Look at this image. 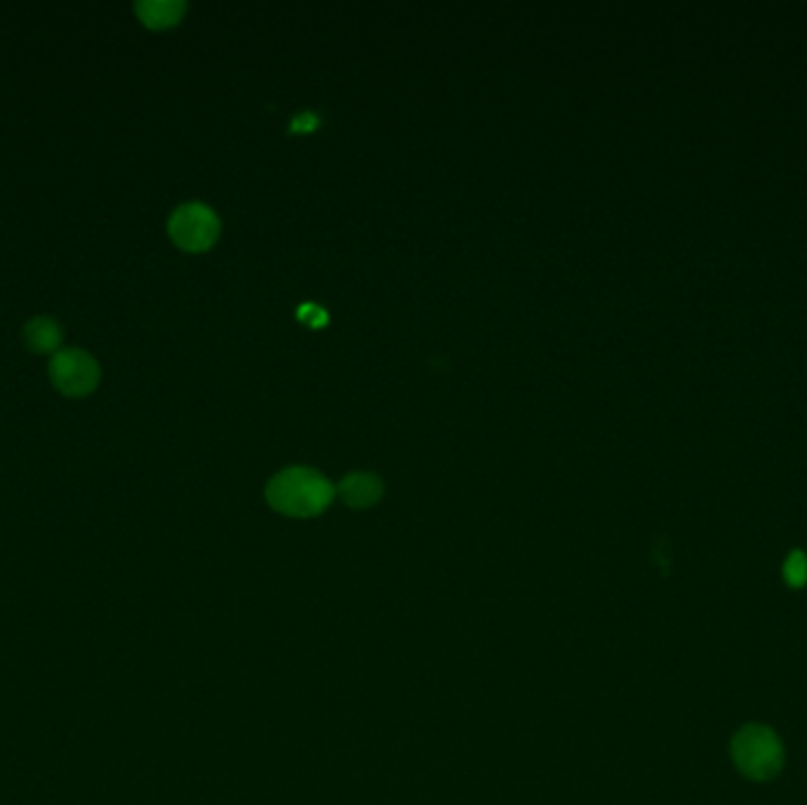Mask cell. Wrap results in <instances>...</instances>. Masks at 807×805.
Masks as SVG:
<instances>
[{"label":"cell","instance_id":"6da1fadb","mask_svg":"<svg viewBox=\"0 0 807 805\" xmlns=\"http://www.w3.org/2000/svg\"><path fill=\"white\" fill-rule=\"evenodd\" d=\"M333 484L309 468H288L267 484V501L274 510L291 517H312L328 508Z\"/></svg>","mask_w":807,"mask_h":805},{"label":"cell","instance_id":"7a4b0ae2","mask_svg":"<svg viewBox=\"0 0 807 805\" xmlns=\"http://www.w3.org/2000/svg\"><path fill=\"white\" fill-rule=\"evenodd\" d=\"M732 760L755 782L772 780L784 765V749L779 737L765 725H746L732 739Z\"/></svg>","mask_w":807,"mask_h":805},{"label":"cell","instance_id":"3957f363","mask_svg":"<svg viewBox=\"0 0 807 805\" xmlns=\"http://www.w3.org/2000/svg\"><path fill=\"white\" fill-rule=\"evenodd\" d=\"M168 232L175 246L189 253H201L216 244L220 234V220L204 203H185L170 215Z\"/></svg>","mask_w":807,"mask_h":805},{"label":"cell","instance_id":"277c9868","mask_svg":"<svg viewBox=\"0 0 807 805\" xmlns=\"http://www.w3.org/2000/svg\"><path fill=\"white\" fill-rule=\"evenodd\" d=\"M50 378L66 397H86L97 388L99 364L93 354L81 348L59 350L50 360Z\"/></svg>","mask_w":807,"mask_h":805},{"label":"cell","instance_id":"5b68a950","mask_svg":"<svg viewBox=\"0 0 807 805\" xmlns=\"http://www.w3.org/2000/svg\"><path fill=\"white\" fill-rule=\"evenodd\" d=\"M24 345L31 352L47 354L62 345V326L50 317H34L24 326Z\"/></svg>","mask_w":807,"mask_h":805},{"label":"cell","instance_id":"8992f818","mask_svg":"<svg viewBox=\"0 0 807 805\" xmlns=\"http://www.w3.org/2000/svg\"><path fill=\"white\" fill-rule=\"evenodd\" d=\"M137 17L149 29H170L185 15V3L180 0H142L135 5Z\"/></svg>","mask_w":807,"mask_h":805},{"label":"cell","instance_id":"52a82bcc","mask_svg":"<svg viewBox=\"0 0 807 805\" xmlns=\"http://www.w3.org/2000/svg\"><path fill=\"white\" fill-rule=\"evenodd\" d=\"M380 489L383 487H380L378 477L368 475V473H355V475L345 477L338 492L345 498V504L355 505V508H367L380 498Z\"/></svg>","mask_w":807,"mask_h":805},{"label":"cell","instance_id":"ba28073f","mask_svg":"<svg viewBox=\"0 0 807 805\" xmlns=\"http://www.w3.org/2000/svg\"><path fill=\"white\" fill-rule=\"evenodd\" d=\"M784 576L791 586H802L807 581V557L805 553L793 551L786 557Z\"/></svg>","mask_w":807,"mask_h":805},{"label":"cell","instance_id":"9c48e42d","mask_svg":"<svg viewBox=\"0 0 807 805\" xmlns=\"http://www.w3.org/2000/svg\"><path fill=\"white\" fill-rule=\"evenodd\" d=\"M298 317H300L302 321H305V324H309V326L326 324V312H324V310L317 308V305H305V308H302L300 312H298Z\"/></svg>","mask_w":807,"mask_h":805},{"label":"cell","instance_id":"30bf717a","mask_svg":"<svg viewBox=\"0 0 807 805\" xmlns=\"http://www.w3.org/2000/svg\"><path fill=\"white\" fill-rule=\"evenodd\" d=\"M317 126H319V121H317L314 114H302V117H298L296 121H293V130H298V133H309V130H314Z\"/></svg>","mask_w":807,"mask_h":805}]
</instances>
